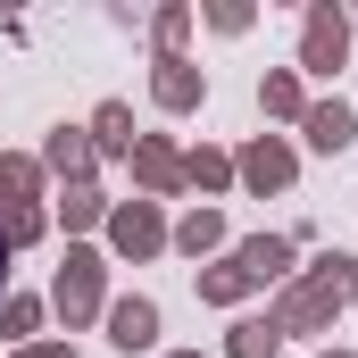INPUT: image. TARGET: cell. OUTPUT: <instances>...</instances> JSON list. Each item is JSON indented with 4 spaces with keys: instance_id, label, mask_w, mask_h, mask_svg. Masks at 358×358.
Returning <instances> with one entry per match:
<instances>
[{
    "instance_id": "6da1fadb",
    "label": "cell",
    "mask_w": 358,
    "mask_h": 358,
    "mask_svg": "<svg viewBox=\"0 0 358 358\" xmlns=\"http://www.w3.org/2000/svg\"><path fill=\"white\" fill-rule=\"evenodd\" d=\"M317 142L342 150V142H350V117H342V108H317Z\"/></svg>"
},
{
    "instance_id": "7a4b0ae2",
    "label": "cell",
    "mask_w": 358,
    "mask_h": 358,
    "mask_svg": "<svg viewBox=\"0 0 358 358\" xmlns=\"http://www.w3.org/2000/svg\"><path fill=\"white\" fill-rule=\"evenodd\" d=\"M117 342H125V350L150 342V308H117Z\"/></svg>"
}]
</instances>
